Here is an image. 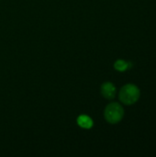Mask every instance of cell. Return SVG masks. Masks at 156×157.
Wrapping results in <instances>:
<instances>
[{
  "label": "cell",
  "mask_w": 156,
  "mask_h": 157,
  "mask_svg": "<svg viewBox=\"0 0 156 157\" xmlns=\"http://www.w3.org/2000/svg\"><path fill=\"white\" fill-rule=\"evenodd\" d=\"M140 98V89L135 85H125L120 91V99L126 105H132Z\"/></svg>",
  "instance_id": "1"
},
{
  "label": "cell",
  "mask_w": 156,
  "mask_h": 157,
  "mask_svg": "<svg viewBox=\"0 0 156 157\" xmlns=\"http://www.w3.org/2000/svg\"><path fill=\"white\" fill-rule=\"evenodd\" d=\"M77 124L84 129H91L93 126V121L86 115H81L77 119Z\"/></svg>",
  "instance_id": "4"
},
{
  "label": "cell",
  "mask_w": 156,
  "mask_h": 157,
  "mask_svg": "<svg viewBox=\"0 0 156 157\" xmlns=\"http://www.w3.org/2000/svg\"><path fill=\"white\" fill-rule=\"evenodd\" d=\"M104 116L108 122L116 124L123 119L124 109L119 103H111L105 109Z\"/></svg>",
  "instance_id": "2"
},
{
  "label": "cell",
  "mask_w": 156,
  "mask_h": 157,
  "mask_svg": "<svg viewBox=\"0 0 156 157\" xmlns=\"http://www.w3.org/2000/svg\"><path fill=\"white\" fill-rule=\"evenodd\" d=\"M101 93L103 97L106 98L107 99H112L115 98V95H116V87L110 82L104 83L101 86Z\"/></svg>",
  "instance_id": "3"
},
{
  "label": "cell",
  "mask_w": 156,
  "mask_h": 157,
  "mask_svg": "<svg viewBox=\"0 0 156 157\" xmlns=\"http://www.w3.org/2000/svg\"><path fill=\"white\" fill-rule=\"evenodd\" d=\"M131 66H132L131 63L126 62L124 60H118L114 63V68L119 72H124V71L128 70L129 68H131Z\"/></svg>",
  "instance_id": "5"
}]
</instances>
